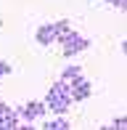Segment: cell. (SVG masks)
I'll list each match as a JSON object with an SVG mask.
<instances>
[{"mask_svg":"<svg viewBox=\"0 0 127 130\" xmlns=\"http://www.w3.org/2000/svg\"><path fill=\"white\" fill-rule=\"evenodd\" d=\"M45 104H48V109L53 111V114H66V109L72 106V82L69 80H58L50 85L48 96H45Z\"/></svg>","mask_w":127,"mask_h":130,"instance_id":"6da1fadb","label":"cell"},{"mask_svg":"<svg viewBox=\"0 0 127 130\" xmlns=\"http://www.w3.org/2000/svg\"><path fill=\"white\" fill-rule=\"evenodd\" d=\"M45 111H48V104L45 101H27V104L16 106V114H19L21 122H24V130L27 127H37L34 122L45 120Z\"/></svg>","mask_w":127,"mask_h":130,"instance_id":"7a4b0ae2","label":"cell"},{"mask_svg":"<svg viewBox=\"0 0 127 130\" xmlns=\"http://www.w3.org/2000/svg\"><path fill=\"white\" fill-rule=\"evenodd\" d=\"M58 45H61V51H64V58H72V56H77V53L88 51L90 48V40L82 37L79 32H74V29H69L66 35L58 37Z\"/></svg>","mask_w":127,"mask_h":130,"instance_id":"3957f363","label":"cell"},{"mask_svg":"<svg viewBox=\"0 0 127 130\" xmlns=\"http://www.w3.org/2000/svg\"><path fill=\"white\" fill-rule=\"evenodd\" d=\"M72 82V101L74 104H79V101H88L90 98V93H93V85H90L88 80L79 74V77H74V80H69Z\"/></svg>","mask_w":127,"mask_h":130,"instance_id":"277c9868","label":"cell"},{"mask_svg":"<svg viewBox=\"0 0 127 130\" xmlns=\"http://www.w3.org/2000/svg\"><path fill=\"white\" fill-rule=\"evenodd\" d=\"M21 117L16 114V109H11L8 104H0V130H19Z\"/></svg>","mask_w":127,"mask_h":130,"instance_id":"5b68a950","label":"cell"},{"mask_svg":"<svg viewBox=\"0 0 127 130\" xmlns=\"http://www.w3.org/2000/svg\"><path fill=\"white\" fill-rule=\"evenodd\" d=\"M56 40H58V32H56L53 24L37 27V32H34V43L37 45H50V43H56Z\"/></svg>","mask_w":127,"mask_h":130,"instance_id":"8992f818","label":"cell"},{"mask_svg":"<svg viewBox=\"0 0 127 130\" xmlns=\"http://www.w3.org/2000/svg\"><path fill=\"white\" fill-rule=\"evenodd\" d=\"M40 127H45V130H69L72 125H69V120H66L64 114H58L56 120H48V122L43 120V125H40Z\"/></svg>","mask_w":127,"mask_h":130,"instance_id":"52a82bcc","label":"cell"},{"mask_svg":"<svg viewBox=\"0 0 127 130\" xmlns=\"http://www.w3.org/2000/svg\"><path fill=\"white\" fill-rule=\"evenodd\" d=\"M79 74H82V67H79V64H69V67H64L61 80H74V77H79Z\"/></svg>","mask_w":127,"mask_h":130,"instance_id":"ba28073f","label":"cell"},{"mask_svg":"<svg viewBox=\"0 0 127 130\" xmlns=\"http://www.w3.org/2000/svg\"><path fill=\"white\" fill-rule=\"evenodd\" d=\"M119 127H127V114L114 117V120H111V125H103V130H119Z\"/></svg>","mask_w":127,"mask_h":130,"instance_id":"9c48e42d","label":"cell"},{"mask_svg":"<svg viewBox=\"0 0 127 130\" xmlns=\"http://www.w3.org/2000/svg\"><path fill=\"white\" fill-rule=\"evenodd\" d=\"M53 27H56V32H58V37H61V35H66L69 29H72L66 19H61V21H53ZM56 43H58V40H56Z\"/></svg>","mask_w":127,"mask_h":130,"instance_id":"30bf717a","label":"cell"},{"mask_svg":"<svg viewBox=\"0 0 127 130\" xmlns=\"http://www.w3.org/2000/svg\"><path fill=\"white\" fill-rule=\"evenodd\" d=\"M5 74H11V64L8 61H0V80H3Z\"/></svg>","mask_w":127,"mask_h":130,"instance_id":"8fae6325","label":"cell"},{"mask_svg":"<svg viewBox=\"0 0 127 130\" xmlns=\"http://www.w3.org/2000/svg\"><path fill=\"white\" fill-rule=\"evenodd\" d=\"M122 53H127V40H124V43H122Z\"/></svg>","mask_w":127,"mask_h":130,"instance_id":"7c38bea8","label":"cell"}]
</instances>
